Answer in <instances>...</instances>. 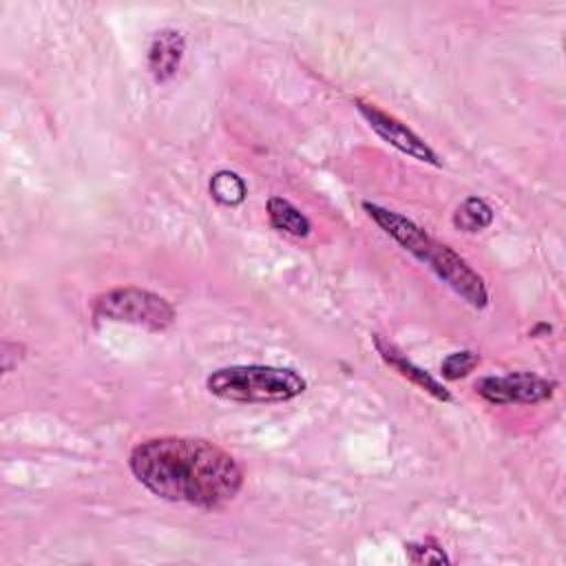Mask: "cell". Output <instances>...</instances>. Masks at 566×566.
Segmentation results:
<instances>
[{
	"label": "cell",
	"mask_w": 566,
	"mask_h": 566,
	"mask_svg": "<svg viewBox=\"0 0 566 566\" xmlns=\"http://www.w3.org/2000/svg\"><path fill=\"white\" fill-rule=\"evenodd\" d=\"M405 553H407L409 562H413V564H449L451 562L447 557V553L442 551V546L436 544L433 539L409 542V544H405Z\"/></svg>",
	"instance_id": "4fadbf2b"
},
{
	"label": "cell",
	"mask_w": 566,
	"mask_h": 566,
	"mask_svg": "<svg viewBox=\"0 0 566 566\" xmlns=\"http://www.w3.org/2000/svg\"><path fill=\"white\" fill-rule=\"evenodd\" d=\"M374 347L378 349L380 358H382L394 371H398L402 378L411 380L413 385H418L420 389H424L427 394H431L436 400H442V402H451V400H453L451 391H449L438 378H433L429 371H424L422 367H418L416 363H411L394 343L385 340L380 334H374Z\"/></svg>",
	"instance_id": "ba28073f"
},
{
	"label": "cell",
	"mask_w": 566,
	"mask_h": 566,
	"mask_svg": "<svg viewBox=\"0 0 566 566\" xmlns=\"http://www.w3.org/2000/svg\"><path fill=\"white\" fill-rule=\"evenodd\" d=\"M268 219L272 223V228L296 237V239H305L312 230L310 219L287 199L283 197H270L268 199Z\"/></svg>",
	"instance_id": "9c48e42d"
},
{
	"label": "cell",
	"mask_w": 566,
	"mask_h": 566,
	"mask_svg": "<svg viewBox=\"0 0 566 566\" xmlns=\"http://www.w3.org/2000/svg\"><path fill=\"white\" fill-rule=\"evenodd\" d=\"M18 349H22L18 343H9V340L2 343V371L4 374H9L13 367H18V360H20V356H15Z\"/></svg>",
	"instance_id": "5bb4252c"
},
{
	"label": "cell",
	"mask_w": 566,
	"mask_h": 566,
	"mask_svg": "<svg viewBox=\"0 0 566 566\" xmlns=\"http://www.w3.org/2000/svg\"><path fill=\"white\" fill-rule=\"evenodd\" d=\"M493 221V208L482 197H467L453 212V226L462 232H480Z\"/></svg>",
	"instance_id": "30bf717a"
},
{
	"label": "cell",
	"mask_w": 566,
	"mask_h": 566,
	"mask_svg": "<svg viewBox=\"0 0 566 566\" xmlns=\"http://www.w3.org/2000/svg\"><path fill=\"white\" fill-rule=\"evenodd\" d=\"M93 316L161 332L172 325L175 307L155 292L139 287H115L95 298Z\"/></svg>",
	"instance_id": "277c9868"
},
{
	"label": "cell",
	"mask_w": 566,
	"mask_h": 566,
	"mask_svg": "<svg viewBox=\"0 0 566 566\" xmlns=\"http://www.w3.org/2000/svg\"><path fill=\"white\" fill-rule=\"evenodd\" d=\"M186 53V38L177 29H161L153 35L148 46V73L164 84L175 77Z\"/></svg>",
	"instance_id": "52a82bcc"
},
{
	"label": "cell",
	"mask_w": 566,
	"mask_h": 566,
	"mask_svg": "<svg viewBox=\"0 0 566 566\" xmlns=\"http://www.w3.org/2000/svg\"><path fill=\"white\" fill-rule=\"evenodd\" d=\"M363 210L389 239H394L405 252L427 265L471 307L484 310L489 305V290L484 279L455 250H451L447 243H440L424 228L396 210L371 201H363Z\"/></svg>",
	"instance_id": "7a4b0ae2"
},
{
	"label": "cell",
	"mask_w": 566,
	"mask_h": 566,
	"mask_svg": "<svg viewBox=\"0 0 566 566\" xmlns=\"http://www.w3.org/2000/svg\"><path fill=\"white\" fill-rule=\"evenodd\" d=\"M128 467L153 495L197 509H219L243 486L237 458L203 438H148L130 451Z\"/></svg>",
	"instance_id": "6da1fadb"
},
{
	"label": "cell",
	"mask_w": 566,
	"mask_h": 566,
	"mask_svg": "<svg viewBox=\"0 0 566 566\" xmlns=\"http://www.w3.org/2000/svg\"><path fill=\"white\" fill-rule=\"evenodd\" d=\"M354 104H356L358 113L365 117V122L369 124V128L380 139H385L389 146H394L402 155H409L416 161L431 164V166H442L438 153L418 133H413L405 122L385 113L376 104H369V102H363V99H356Z\"/></svg>",
	"instance_id": "8992f818"
},
{
	"label": "cell",
	"mask_w": 566,
	"mask_h": 566,
	"mask_svg": "<svg viewBox=\"0 0 566 566\" xmlns=\"http://www.w3.org/2000/svg\"><path fill=\"white\" fill-rule=\"evenodd\" d=\"M208 188H210L212 199L219 201L221 206H239V203H243L245 192H248L245 181L237 172H232V170L214 172L210 177Z\"/></svg>",
	"instance_id": "8fae6325"
},
{
	"label": "cell",
	"mask_w": 566,
	"mask_h": 566,
	"mask_svg": "<svg viewBox=\"0 0 566 566\" xmlns=\"http://www.w3.org/2000/svg\"><path fill=\"white\" fill-rule=\"evenodd\" d=\"M212 396L230 402H283L301 396L305 378L290 367L230 365L214 369L206 378Z\"/></svg>",
	"instance_id": "3957f363"
},
{
	"label": "cell",
	"mask_w": 566,
	"mask_h": 566,
	"mask_svg": "<svg viewBox=\"0 0 566 566\" xmlns=\"http://www.w3.org/2000/svg\"><path fill=\"white\" fill-rule=\"evenodd\" d=\"M473 389L493 405H535L555 394V382L533 371H511L504 376H484L475 380Z\"/></svg>",
	"instance_id": "5b68a950"
},
{
	"label": "cell",
	"mask_w": 566,
	"mask_h": 566,
	"mask_svg": "<svg viewBox=\"0 0 566 566\" xmlns=\"http://www.w3.org/2000/svg\"><path fill=\"white\" fill-rule=\"evenodd\" d=\"M478 365H480V356L475 352H471V349H462V352L449 354L440 363V374L447 380H460V378L469 376Z\"/></svg>",
	"instance_id": "7c38bea8"
}]
</instances>
